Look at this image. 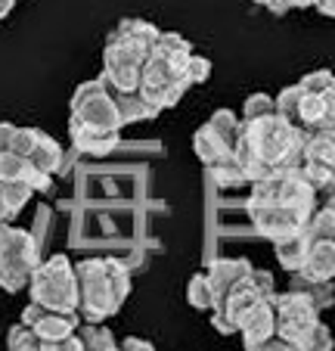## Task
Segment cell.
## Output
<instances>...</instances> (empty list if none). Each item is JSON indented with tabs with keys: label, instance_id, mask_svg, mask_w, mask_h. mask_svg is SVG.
Returning <instances> with one entry per match:
<instances>
[{
	"label": "cell",
	"instance_id": "6da1fadb",
	"mask_svg": "<svg viewBox=\"0 0 335 351\" xmlns=\"http://www.w3.org/2000/svg\"><path fill=\"white\" fill-rule=\"evenodd\" d=\"M44 265L40 261L38 239L22 227H0V289L22 292L32 283L34 271Z\"/></svg>",
	"mask_w": 335,
	"mask_h": 351
},
{
	"label": "cell",
	"instance_id": "44dd1931",
	"mask_svg": "<svg viewBox=\"0 0 335 351\" xmlns=\"http://www.w3.org/2000/svg\"><path fill=\"white\" fill-rule=\"evenodd\" d=\"M106 274H109V289L115 305H125V298L131 295V271L121 265L119 258H106Z\"/></svg>",
	"mask_w": 335,
	"mask_h": 351
},
{
	"label": "cell",
	"instance_id": "ffe728a7",
	"mask_svg": "<svg viewBox=\"0 0 335 351\" xmlns=\"http://www.w3.org/2000/svg\"><path fill=\"white\" fill-rule=\"evenodd\" d=\"M186 302L199 311H211L214 308V286H211L208 274H193L186 283Z\"/></svg>",
	"mask_w": 335,
	"mask_h": 351
},
{
	"label": "cell",
	"instance_id": "2e32d148",
	"mask_svg": "<svg viewBox=\"0 0 335 351\" xmlns=\"http://www.w3.org/2000/svg\"><path fill=\"white\" fill-rule=\"evenodd\" d=\"M289 289H295V292H301V295H308L310 302H314L317 308H329L335 302V286H332V280H308V277H301V274H292V283H289Z\"/></svg>",
	"mask_w": 335,
	"mask_h": 351
},
{
	"label": "cell",
	"instance_id": "f546056e",
	"mask_svg": "<svg viewBox=\"0 0 335 351\" xmlns=\"http://www.w3.org/2000/svg\"><path fill=\"white\" fill-rule=\"evenodd\" d=\"M0 193H3V199L10 202V208H13L16 215H19L34 196V190L25 184V180H19V184H0Z\"/></svg>",
	"mask_w": 335,
	"mask_h": 351
},
{
	"label": "cell",
	"instance_id": "d6a6232c",
	"mask_svg": "<svg viewBox=\"0 0 335 351\" xmlns=\"http://www.w3.org/2000/svg\"><path fill=\"white\" fill-rule=\"evenodd\" d=\"M245 351H298L292 342H286L280 332L276 336H270V339H264V342H258V345H249Z\"/></svg>",
	"mask_w": 335,
	"mask_h": 351
},
{
	"label": "cell",
	"instance_id": "4316f807",
	"mask_svg": "<svg viewBox=\"0 0 335 351\" xmlns=\"http://www.w3.org/2000/svg\"><path fill=\"white\" fill-rule=\"evenodd\" d=\"M267 115H276V97L251 93L243 106V121H258V119H267Z\"/></svg>",
	"mask_w": 335,
	"mask_h": 351
},
{
	"label": "cell",
	"instance_id": "f1b7e54d",
	"mask_svg": "<svg viewBox=\"0 0 335 351\" xmlns=\"http://www.w3.org/2000/svg\"><path fill=\"white\" fill-rule=\"evenodd\" d=\"M332 348H335V339L326 324H317L314 330L298 342V351H332Z\"/></svg>",
	"mask_w": 335,
	"mask_h": 351
},
{
	"label": "cell",
	"instance_id": "d4e9b609",
	"mask_svg": "<svg viewBox=\"0 0 335 351\" xmlns=\"http://www.w3.org/2000/svg\"><path fill=\"white\" fill-rule=\"evenodd\" d=\"M308 233L317 239H335V208L326 206V202H320L314 212V218L308 221Z\"/></svg>",
	"mask_w": 335,
	"mask_h": 351
},
{
	"label": "cell",
	"instance_id": "7402d4cb",
	"mask_svg": "<svg viewBox=\"0 0 335 351\" xmlns=\"http://www.w3.org/2000/svg\"><path fill=\"white\" fill-rule=\"evenodd\" d=\"M208 125L214 128L217 137H221L223 143H230L233 149H236L239 131H243V119H236V112H230V109H217V112L208 119Z\"/></svg>",
	"mask_w": 335,
	"mask_h": 351
},
{
	"label": "cell",
	"instance_id": "60d3db41",
	"mask_svg": "<svg viewBox=\"0 0 335 351\" xmlns=\"http://www.w3.org/2000/svg\"><path fill=\"white\" fill-rule=\"evenodd\" d=\"M323 0H289V7H298V10H304V7H320Z\"/></svg>",
	"mask_w": 335,
	"mask_h": 351
},
{
	"label": "cell",
	"instance_id": "8fae6325",
	"mask_svg": "<svg viewBox=\"0 0 335 351\" xmlns=\"http://www.w3.org/2000/svg\"><path fill=\"white\" fill-rule=\"evenodd\" d=\"M239 336H243L245 348L264 342V339H270V336H276V308H273V302H258V305L243 317V324H239Z\"/></svg>",
	"mask_w": 335,
	"mask_h": 351
},
{
	"label": "cell",
	"instance_id": "b9f144b4",
	"mask_svg": "<svg viewBox=\"0 0 335 351\" xmlns=\"http://www.w3.org/2000/svg\"><path fill=\"white\" fill-rule=\"evenodd\" d=\"M13 7H16V0H0V22L7 19L10 10H13Z\"/></svg>",
	"mask_w": 335,
	"mask_h": 351
},
{
	"label": "cell",
	"instance_id": "30bf717a",
	"mask_svg": "<svg viewBox=\"0 0 335 351\" xmlns=\"http://www.w3.org/2000/svg\"><path fill=\"white\" fill-rule=\"evenodd\" d=\"M251 271H255V267H251L249 258H214V261H211L205 274H208L211 286H214V305L236 283H243L245 277H251Z\"/></svg>",
	"mask_w": 335,
	"mask_h": 351
},
{
	"label": "cell",
	"instance_id": "83f0119b",
	"mask_svg": "<svg viewBox=\"0 0 335 351\" xmlns=\"http://www.w3.org/2000/svg\"><path fill=\"white\" fill-rule=\"evenodd\" d=\"M40 134L44 131H38V128H16L13 131V140H10V153H16V156H32L34 153V146L40 143Z\"/></svg>",
	"mask_w": 335,
	"mask_h": 351
},
{
	"label": "cell",
	"instance_id": "74e56055",
	"mask_svg": "<svg viewBox=\"0 0 335 351\" xmlns=\"http://www.w3.org/2000/svg\"><path fill=\"white\" fill-rule=\"evenodd\" d=\"M13 131H16V125H10V121H0V153H10V140H13Z\"/></svg>",
	"mask_w": 335,
	"mask_h": 351
},
{
	"label": "cell",
	"instance_id": "f35d334b",
	"mask_svg": "<svg viewBox=\"0 0 335 351\" xmlns=\"http://www.w3.org/2000/svg\"><path fill=\"white\" fill-rule=\"evenodd\" d=\"M13 218H16V212L10 208V202L3 199V193H0V224H10Z\"/></svg>",
	"mask_w": 335,
	"mask_h": 351
},
{
	"label": "cell",
	"instance_id": "e575fe53",
	"mask_svg": "<svg viewBox=\"0 0 335 351\" xmlns=\"http://www.w3.org/2000/svg\"><path fill=\"white\" fill-rule=\"evenodd\" d=\"M320 131H335V90L326 97V119H323Z\"/></svg>",
	"mask_w": 335,
	"mask_h": 351
},
{
	"label": "cell",
	"instance_id": "ab89813d",
	"mask_svg": "<svg viewBox=\"0 0 335 351\" xmlns=\"http://www.w3.org/2000/svg\"><path fill=\"white\" fill-rule=\"evenodd\" d=\"M317 10H320L323 16H329V19H335V0H323Z\"/></svg>",
	"mask_w": 335,
	"mask_h": 351
},
{
	"label": "cell",
	"instance_id": "7bdbcfd3",
	"mask_svg": "<svg viewBox=\"0 0 335 351\" xmlns=\"http://www.w3.org/2000/svg\"><path fill=\"white\" fill-rule=\"evenodd\" d=\"M121 351H125V348H121Z\"/></svg>",
	"mask_w": 335,
	"mask_h": 351
},
{
	"label": "cell",
	"instance_id": "277c9868",
	"mask_svg": "<svg viewBox=\"0 0 335 351\" xmlns=\"http://www.w3.org/2000/svg\"><path fill=\"white\" fill-rule=\"evenodd\" d=\"M69 115H78L81 121H87L93 128H103V131H121L125 128V119H121L119 103H115V93L109 90L103 75L75 87Z\"/></svg>",
	"mask_w": 335,
	"mask_h": 351
},
{
	"label": "cell",
	"instance_id": "cb8c5ba5",
	"mask_svg": "<svg viewBox=\"0 0 335 351\" xmlns=\"http://www.w3.org/2000/svg\"><path fill=\"white\" fill-rule=\"evenodd\" d=\"M7 348L10 351H44V339L32 330L28 324H13L7 332Z\"/></svg>",
	"mask_w": 335,
	"mask_h": 351
},
{
	"label": "cell",
	"instance_id": "d6986e66",
	"mask_svg": "<svg viewBox=\"0 0 335 351\" xmlns=\"http://www.w3.org/2000/svg\"><path fill=\"white\" fill-rule=\"evenodd\" d=\"M78 336H81V342H84V351H121V345L115 342V336H112L103 324L78 326Z\"/></svg>",
	"mask_w": 335,
	"mask_h": 351
},
{
	"label": "cell",
	"instance_id": "7a4b0ae2",
	"mask_svg": "<svg viewBox=\"0 0 335 351\" xmlns=\"http://www.w3.org/2000/svg\"><path fill=\"white\" fill-rule=\"evenodd\" d=\"M28 292H32V302H40V305L53 308V311H78V277H75V265L66 255H50L34 271Z\"/></svg>",
	"mask_w": 335,
	"mask_h": 351
},
{
	"label": "cell",
	"instance_id": "4fadbf2b",
	"mask_svg": "<svg viewBox=\"0 0 335 351\" xmlns=\"http://www.w3.org/2000/svg\"><path fill=\"white\" fill-rule=\"evenodd\" d=\"M301 277L308 280H332L335 277V239H317L304 261Z\"/></svg>",
	"mask_w": 335,
	"mask_h": 351
},
{
	"label": "cell",
	"instance_id": "603a6c76",
	"mask_svg": "<svg viewBox=\"0 0 335 351\" xmlns=\"http://www.w3.org/2000/svg\"><path fill=\"white\" fill-rule=\"evenodd\" d=\"M208 174H211V180L221 186H233V184H243L245 180V171H243V165H239L236 153L223 156L221 162H214V165L208 168Z\"/></svg>",
	"mask_w": 335,
	"mask_h": 351
},
{
	"label": "cell",
	"instance_id": "7c38bea8",
	"mask_svg": "<svg viewBox=\"0 0 335 351\" xmlns=\"http://www.w3.org/2000/svg\"><path fill=\"white\" fill-rule=\"evenodd\" d=\"M310 245H314V237H310L308 227H304V230L295 233V237L273 243L276 261H280V265H283L289 274H301L304 271V261H308V255H310Z\"/></svg>",
	"mask_w": 335,
	"mask_h": 351
},
{
	"label": "cell",
	"instance_id": "8992f818",
	"mask_svg": "<svg viewBox=\"0 0 335 351\" xmlns=\"http://www.w3.org/2000/svg\"><path fill=\"white\" fill-rule=\"evenodd\" d=\"M249 221L264 239L270 243H280V239H289L295 233H301L308 227V215L298 212V208L280 206V202H249Z\"/></svg>",
	"mask_w": 335,
	"mask_h": 351
},
{
	"label": "cell",
	"instance_id": "9a60e30c",
	"mask_svg": "<svg viewBox=\"0 0 335 351\" xmlns=\"http://www.w3.org/2000/svg\"><path fill=\"white\" fill-rule=\"evenodd\" d=\"M156 53L162 56V60H168L171 69L186 72V66H190V60H193V44L174 32H164L162 40H158V47H156Z\"/></svg>",
	"mask_w": 335,
	"mask_h": 351
},
{
	"label": "cell",
	"instance_id": "8d00e7d4",
	"mask_svg": "<svg viewBox=\"0 0 335 351\" xmlns=\"http://www.w3.org/2000/svg\"><path fill=\"white\" fill-rule=\"evenodd\" d=\"M121 348H125V351H156V345L146 342V339L131 336V339H125V342H121Z\"/></svg>",
	"mask_w": 335,
	"mask_h": 351
},
{
	"label": "cell",
	"instance_id": "1f68e13d",
	"mask_svg": "<svg viewBox=\"0 0 335 351\" xmlns=\"http://www.w3.org/2000/svg\"><path fill=\"white\" fill-rule=\"evenodd\" d=\"M28 162H32V159H28ZM25 184L32 186L34 193H50L53 190V174H44L40 168L32 165V168H28V174H25Z\"/></svg>",
	"mask_w": 335,
	"mask_h": 351
},
{
	"label": "cell",
	"instance_id": "e0dca14e",
	"mask_svg": "<svg viewBox=\"0 0 335 351\" xmlns=\"http://www.w3.org/2000/svg\"><path fill=\"white\" fill-rule=\"evenodd\" d=\"M115 103H119V112L125 119V125H134V121H149L156 119V109L146 103L143 90H131V93H115Z\"/></svg>",
	"mask_w": 335,
	"mask_h": 351
},
{
	"label": "cell",
	"instance_id": "3957f363",
	"mask_svg": "<svg viewBox=\"0 0 335 351\" xmlns=\"http://www.w3.org/2000/svg\"><path fill=\"white\" fill-rule=\"evenodd\" d=\"M78 277V314L84 324H103L106 317L119 311L109 289V274H106V258H84L75 265Z\"/></svg>",
	"mask_w": 335,
	"mask_h": 351
},
{
	"label": "cell",
	"instance_id": "4dcf8cb0",
	"mask_svg": "<svg viewBox=\"0 0 335 351\" xmlns=\"http://www.w3.org/2000/svg\"><path fill=\"white\" fill-rule=\"evenodd\" d=\"M208 75H211V62L205 60V56L193 53L190 66H186V78H190L193 84H205V81H208Z\"/></svg>",
	"mask_w": 335,
	"mask_h": 351
},
{
	"label": "cell",
	"instance_id": "52a82bcc",
	"mask_svg": "<svg viewBox=\"0 0 335 351\" xmlns=\"http://www.w3.org/2000/svg\"><path fill=\"white\" fill-rule=\"evenodd\" d=\"M304 174L320 199L335 193V131H314L304 146Z\"/></svg>",
	"mask_w": 335,
	"mask_h": 351
},
{
	"label": "cell",
	"instance_id": "5b68a950",
	"mask_svg": "<svg viewBox=\"0 0 335 351\" xmlns=\"http://www.w3.org/2000/svg\"><path fill=\"white\" fill-rule=\"evenodd\" d=\"M270 302H273V308H276V332H280L286 342L295 345V348H298V342L320 324V308H317L308 295H301V292H295V289L276 292Z\"/></svg>",
	"mask_w": 335,
	"mask_h": 351
},
{
	"label": "cell",
	"instance_id": "ac0fdd59",
	"mask_svg": "<svg viewBox=\"0 0 335 351\" xmlns=\"http://www.w3.org/2000/svg\"><path fill=\"white\" fill-rule=\"evenodd\" d=\"M34 168H40L44 174H56L62 168V146L50 137V134H40V143L34 146V153L28 156Z\"/></svg>",
	"mask_w": 335,
	"mask_h": 351
},
{
	"label": "cell",
	"instance_id": "484cf974",
	"mask_svg": "<svg viewBox=\"0 0 335 351\" xmlns=\"http://www.w3.org/2000/svg\"><path fill=\"white\" fill-rule=\"evenodd\" d=\"M28 168H32V162L25 156L0 153V184H19V180H25Z\"/></svg>",
	"mask_w": 335,
	"mask_h": 351
},
{
	"label": "cell",
	"instance_id": "836d02e7",
	"mask_svg": "<svg viewBox=\"0 0 335 351\" xmlns=\"http://www.w3.org/2000/svg\"><path fill=\"white\" fill-rule=\"evenodd\" d=\"M44 351H84V342H81V336L75 332V336L60 339V342H44Z\"/></svg>",
	"mask_w": 335,
	"mask_h": 351
},
{
	"label": "cell",
	"instance_id": "9c48e42d",
	"mask_svg": "<svg viewBox=\"0 0 335 351\" xmlns=\"http://www.w3.org/2000/svg\"><path fill=\"white\" fill-rule=\"evenodd\" d=\"M69 140L78 153L87 156H109L115 153L119 146V131H103V128H93L87 121H81L78 115H69Z\"/></svg>",
	"mask_w": 335,
	"mask_h": 351
},
{
	"label": "cell",
	"instance_id": "5bb4252c",
	"mask_svg": "<svg viewBox=\"0 0 335 351\" xmlns=\"http://www.w3.org/2000/svg\"><path fill=\"white\" fill-rule=\"evenodd\" d=\"M193 153L199 156V162H202L205 168H211L214 162H221L223 156H230L233 153V146L230 143H223L221 137H217V131L205 121L202 128H199L196 134H193Z\"/></svg>",
	"mask_w": 335,
	"mask_h": 351
},
{
	"label": "cell",
	"instance_id": "ba28073f",
	"mask_svg": "<svg viewBox=\"0 0 335 351\" xmlns=\"http://www.w3.org/2000/svg\"><path fill=\"white\" fill-rule=\"evenodd\" d=\"M22 324H28L44 342H60L78 332L81 314L78 311H53V308L40 305V302H28L22 311Z\"/></svg>",
	"mask_w": 335,
	"mask_h": 351
},
{
	"label": "cell",
	"instance_id": "d590c367",
	"mask_svg": "<svg viewBox=\"0 0 335 351\" xmlns=\"http://www.w3.org/2000/svg\"><path fill=\"white\" fill-rule=\"evenodd\" d=\"M255 3H261L264 10H270L273 16H283V13H289V0H255Z\"/></svg>",
	"mask_w": 335,
	"mask_h": 351
}]
</instances>
